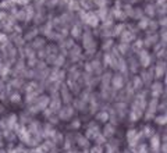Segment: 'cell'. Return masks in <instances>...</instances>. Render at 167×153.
<instances>
[{
	"label": "cell",
	"mask_w": 167,
	"mask_h": 153,
	"mask_svg": "<svg viewBox=\"0 0 167 153\" xmlns=\"http://www.w3.org/2000/svg\"><path fill=\"white\" fill-rule=\"evenodd\" d=\"M81 15H82V21L85 24H88L90 27H97L99 18H97L96 14H93L89 11V13H81Z\"/></svg>",
	"instance_id": "obj_1"
},
{
	"label": "cell",
	"mask_w": 167,
	"mask_h": 153,
	"mask_svg": "<svg viewBox=\"0 0 167 153\" xmlns=\"http://www.w3.org/2000/svg\"><path fill=\"white\" fill-rule=\"evenodd\" d=\"M138 54H139V63H141L144 67H148V65L150 64V61H152L150 54H149L146 50H141V52H138Z\"/></svg>",
	"instance_id": "obj_2"
},
{
	"label": "cell",
	"mask_w": 167,
	"mask_h": 153,
	"mask_svg": "<svg viewBox=\"0 0 167 153\" xmlns=\"http://www.w3.org/2000/svg\"><path fill=\"white\" fill-rule=\"evenodd\" d=\"M134 38H135V35L132 34L131 31H128V29L121 32V43H127V45H128Z\"/></svg>",
	"instance_id": "obj_3"
},
{
	"label": "cell",
	"mask_w": 167,
	"mask_h": 153,
	"mask_svg": "<svg viewBox=\"0 0 167 153\" xmlns=\"http://www.w3.org/2000/svg\"><path fill=\"white\" fill-rule=\"evenodd\" d=\"M111 82H113V86H114L116 89H120V88H123V85H124V79H123L121 75H114L111 78Z\"/></svg>",
	"instance_id": "obj_4"
},
{
	"label": "cell",
	"mask_w": 167,
	"mask_h": 153,
	"mask_svg": "<svg viewBox=\"0 0 167 153\" xmlns=\"http://www.w3.org/2000/svg\"><path fill=\"white\" fill-rule=\"evenodd\" d=\"M144 42V46H153L156 42H157V35H155V34H152V35H149L148 38H146L145 41H142Z\"/></svg>",
	"instance_id": "obj_5"
},
{
	"label": "cell",
	"mask_w": 167,
	"mask_h": 153,
	"mask_svg": "<svg viewBox=\"0 0 167 153\" xmlns=\"http://www.w3.org/2000/svg\"><path fill=\"white\" fill-rule=\"evenodd\" d=\"M161 83L160 82H156V83H153V86H152V96L156 99L157 96H160L161 95Z\"/></svg>",
	"instance_id": "obj_6"
},
{
	"label": "cell",
	"mask_w": 167,
	"mask_h": 153,
	"mask_svg": "<svg viewBox=\"0 0 167 153\" xmlns=\"http://www.w3.org/2000/svg\"><path fill=\"white\" fill-rule=\"evenodd\" d=\"M164 75V63H159L156 65V72H155V76L156 78H161Z\"/></svg>",
	"instance_id": "obj_7"
},
{
	"label": "cell",
	"mask_w": 167,
	"mask_h": 153,
	"mask_svg": "<svg viewBox=\"0 0 167 153\" xmlns=\"http://www.w3.org/2000/svg\"><path fill=\"white\" fill-rule=\"evenodd\" d=\"M125 29V25L124 24H118V25H116V27L113 28V32H111V35L113 36H118V35H121V32Z\"/></svg>",
	"instance_id": "obj_8"
},
{
	"label": "cell",
	"mask_w": 167,
	"mask_h": 153,
	"mask_svg": "<svg viewBox=\"0 0 167 153\" xmlns=\"http://www.w3.org/2000/svg\"><path fill=\"white\" fill-rule=\"evenodd\" d=\"M149 18H146V17H142L138 22V28L139 29H148V25H149Z\"/></svg>",
	"instance_id": "obj_9"
},
{
	"label": "cell",
	"mask_w": 167,
	"mask_h": 153,
	"mask_svg": "<svg viewBox=\"0 0 167 153\" xmlns=\"http://www.w3.org/2000/svg\"><path fill=\"white\" fill-rule=\"evenodd\" d=\"M144 13H145L146 15H150V17H153V15L156 14L155 6H153V4H148V6L145 7V10H144Z\"/></svg>",
	"instance_id": "obj_10"
},
{
	"label": "cell",
	"mask_w": 167,
	"mask_h": 153,
	"mask_svg": "<svg viewBox=\"0 0 167 153\" xmlns=\"http://www.w3.org/2000/svg\"><path fill=\"white\" fill-rule=\"evenodd\" d=\"M142 79H141V78H139V76H135V78H134V85H132V86H134V89H141V88H142Z\"/></svg>",
	"instance_id": "obj_11"
},
{
	"label": "cell",
	"mask_w": 167,
	"mask_h": 153,
	"mask_svg": "<svg viewBox=\"0 0 167 153\" xmlns=\"http://www.w3.org/2000/svg\"><path fill=\"white\" fill-rule=\"evenodd\" d=\"M150 145H152L153 149H157L159 147V136H153L152 141H150Z\"/></svg>",
	"instance_id": "obj_12"
},
{
	"label": "cell",
	"mask_w": 167,
	"mask_h": 153,
	"mask_svg": "<svg viewBox=\"0 0 167 153\" xmlns=\"http://www.w3.org/2000/svg\"><path fill=\"white\" fill-rule=\"evenodd\" d=\"M79 34H81V29H79V27H74V28H72V31H71V35H72L74 38L79 36Z\"/></svg>",
	"instance_id": "obj_13"
},
{
	"label": "cell",
	"mask_w": 167,
	"mask_h": 153,
	"mask_svg": "<svg viewBox=\"0 0 167 153\" xmlns=\"http://www.w3.org/2000/svg\"><path fill=\"white\" fill-rule=\"evenodd\" d=\"M118 49H120V52H121L123 54H125L127 50H128V45H127V43H121V45L118 46Z\"/></svg>",
	"instance_id": "obj_14"
},
{
	"label": "cell",
	"mask_w": 167,
	"mask_h": 153,
	"mask_svg": "<svg viewBox=\"0 0 167 153\" xmlns=\"http://www.w3.org/2000/svg\"><path fill=\"white\" fill-rule=\"evenodd\" d=\"M113 46V41H104L103 43V50H109Z\"/></svg>",
	"instance_id": "obj_15"
},
{
	"label": "cell",
	"mask_w": 167,
	"mask_h": 153,
	"mask_svg": "<svg viewBox=\"0 0 167 153\" xmlns=\"http://www.w3.org/2000/svg\"><path fill=\"white\" fill-rule=\"evenodd\" d=\"M142 46H144V42L141 41V39H138V41L135 42V46H134V48H135V50H139V49H142Z\"/></svg>",
	"instance_id": "obj_16"
},
{
	"label": "cell",
	"mask_w": 167,
	"mask_h": 153,
	"mask_svg": "<svg viewBox=\"0 0 167 153\" xmlns=\"http://www.w3.org/2000/svg\"><path fill=\"white\" fill-rule=\"evenodd\" d=\"M97 118H99L100 121H107V118H109V116H107L106 113H100V114L97 116Z\"/></svg>",
	"instance_id": "obj_17"
},
{
	"label": "cell",
	"mask_w": 167,
	"mask_h": 153,
	"mask_svg": "<svg viewBox=\"0 0 167 153\" xmlns=\"http://www.w3.org/2000/svg\"><path fill=\"white\" fill-rule=\"evenodd\" d=\"M156 121H157L159 124H166V116H160V117H157Z\"/></svg>",
	"instance_id": "obj_18"
},
{
	"label": "cell",
	"mask_w": 167,
	"mask_h": 153,
	"mask_svg": "<svg viewBox=\"0 0 167 153\" xmlns=\"http://www.w3.org/2000/svg\"><path fill=\"white\" fill-rule=\"evenodd\" d=\"M104 134H107V135H111V134H113V127H110V125H109V127H107V132H104Z\"/></svg>",
	"instance_id": "obj_19"
},
{
	"label": "cell",
	"mask_w": 167,
	"mask_h": 153,
	"mask_svg": "<svg viewBox=\"0 0 167 153\" xmlns=\"http://www.w3.org/2000/svg\"><path fill=\"white\" fill-rule=\"evenodd\" d=\"M159 24H160V25H163V27H164V25H166V18H161V20L159 21Z\"/></svg>",
	"instance_id": "obj_20"
},
{
	"label": "cell",
	"mask_w": 167,
	"mask_h": 153,
	"mask_svg": "<svg viewBox=\"0 0 167 153\" xmlns=\"http://www.w3.org/2000/svg\"><path fill=\"white\" fill-rule=\"evenodd\" d=\"M164 1H166V0H157V6H160V4H161V3H164Z\"/></svg>",
	"instance_id": "obj_21"
}]
</instances>
